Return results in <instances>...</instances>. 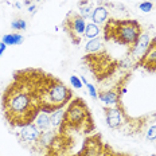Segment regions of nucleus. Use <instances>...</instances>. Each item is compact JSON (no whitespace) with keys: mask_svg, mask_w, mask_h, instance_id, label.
<instances>
[{"mask_svg":"<svg viewBox=\"0 0 156 156\" xmlns=\"http://www.w3.org/2000/svg\"><path fill=\"white\" fill-rule=\"evenodd\" d=\"M47 73L27 67L14 71L12 81L2 93V112L12 128H22L35 121L41 112L39 93Z\"/></svg>","mask_w":156,"mask_h":156,"instance_id":"f257e3e1","label":"nucleus"},{"mask_svg":"<svg viewBox=\"0 0 156 156\" xmlns=\"http://www.w3.org/2000/svg\"><path fill=\"white\" fill-rule=\"evenodd\" d=\"M96 129L93 115L87 104L81 97H73L63 113V121L59 126L61 133H85L89 135Z\"/></svg>","mask_w":156,"mask_h":156,"instance_id":"f03ea898","label":"nucleus"},{"mask_svg":"<svg viewBox=\"0 0 156 156\" xmlns=\"http://www.w3.org/2000/svg\"><path fill=\"white\" fill-rule=\"evenodd\" d=\"M71 98H73V90L69 89L62 80L47 73V77L39 93V104L42 112L50 115L55 110L66 108Z\"/></svg>","mask_w":156,"mask_h":156,"instance_id":"7ed1b4c3","label":"nucleus"},{"mask_svg":"<svg viewBox=\"0 0 156 156\" xmlns=\"http://www.w3.org/2000/svg\"><path fill=\"white\" fill-rule=\"evenodd\" d=\"M104 41L115 42L117 44L132 47L143 34V27L135 19L109 18L104 24Z\"/></svg>","mask_w":156,"mask_h":156,"instance_id":"20e7f679","label":"nucleus"},{"mask_svg":"<svg viewBox=\"0 0 156 156\" xmlns=\"http://www.w3.org/2000/svg\"><path fill=\"white\" fill-rule=\"evenodd\" d=\"M82 62L87 66L97 82H104L106 78H110L119 69V61L105 51L86 54L82 58Z\"/></svg>","mask_w":156,"mask_h":156,"instance_id":"39448f33","label":"nucleus"},{"mask_svg":"<svg viewBox=\"0 0 156 156\" xmlns=\"http://www.w3.org/2000/svg\"><path fill=\"white\" fill-rule=\"evenodd\" d=\"M85 27H86V22L78 12L70 11L69 14L65 16L63 22H62V28L65 31V34L69 37L71 41V43L78 46L81 43L85 34Z\"/></svg>","mask_w":156,"mask_h":156,"instance_id":"423d86ee","label":"nucleus"},{"mask_svg":"<svg viewBox=\"0 0 156 156\" xmlns=\"http://www.w3.org/2000/svg\"><path fill=\"white\" fill-rule=\"evenodd\" d=\"M42 131H39V128L34 122L28 125H24L20 128V131L18 132V139L19 143L22 145H24L27 149H30L32 152H38V144L39 139H41Z\"/></svg>","mask_w":156,"mask_h":156,"instance_id":"0eeeda50","label":"nucleus"},{"mask_svg":"<svg viewBox=\"0 0 156 156\" xmlns=\"http://www.w3.org/2000/svg\"><path fill=\"white\" fill-rule=\"evenodd\" d=\"M126 82L120 81L119 83L112 87L109 90H100L98 92V98L101 100L104 104H106L108 106H122L121 104V97L126 93Z\"/></svg>","mask_w":156,"mask_h":156,"instance_id":"6e6552de","label":"nucleus"},{"mask_svg":"<svg viewBox=\"0 0 156 156\" xmlns=\"http://www.w3.org/2000/svg\"><path fill=\"white\" fill-rule=\"evenodd\" d=\"M104 147H105V144L102 143L101 135H98V133L89 135L83 140L82 147L76 156H102Z\"/></svg>","mask_w":156,"mask_h":156,"instance_id":"1a4fd4ad","label":"nucleus"},{"mask_svg":"<svg viewBox=\"0 0 156 156\" xmlns=\"http://www.w3.org/2000/svg\"><path fill=\"white\" fill-rule=\"evenodd\" d=\"M151 39L152 38L148 32L143 31V34L139 37L137 41L135 42V44H133L132 47H129L126 57L133 62V66L141 59L143 55L145 54V51L148 50V46H149V43H151Z\"/></svg>","mask_w":156,"mask_h":156,"instance_id":"9d476101","label":"nucleus"},{"mask_svg":"<svg viewBox=\"0 0 156 156\" xmlns=\"http://www.w3.org/2000/svg\"><path fill=\"white\" fill-rule=\"evenodd\" d=\"M135 69L140 67L149 71V73H156V38L151 39V43L148 46V50L143 55V58L135 65Z\"/></svg>","mask_w":156,"mask_h":156,"instance_id":"9b49d317","label":"nucleus"},{"mask_svg":"<svg viewBox=\"0 0 156 156\" xmlns=\"http://www.w3.org/2000/svg\"><path fill=\"white\" fill-rule=\"evenodd\" d=\"M108 19H109V11L104 7V5H97V7H94V11L92 14L93 23H96L97 26L105 24Z\"/></svg>","mask_w":156,"mask_h":156,"instance_id":"f8f14e48","label":"nucleus"},{"mask_svg":"<svg viewBox=\"0 0 156 156\" xmlns=\"http://www.w3.org/2000/svg\"><path fill=\"white\" fill-rule=\"evenodd\" d=\"M34 124L39 128V131L44 132V131H48V129H51V120H50V115L46 112H39V115L37 116V119H35Z\"/></svg>","mask_w":156,"mask_h":156,"instance_id":"ddd939ff","label":"nucleus"},{"mask_svg":"<svg viewBox=\"0 0 156 156\" xmlns=\"http://www.w3.org/2000/svg\"><path fill=\"white\" fill-rule=\"evenodd\" d=\"M78 11L83 19L92 18V14L94 11V4L92 3V0H78Z\"/></svg>","mask_w":156,"mask_h":156,"instance_id":"4468645a","label":"nucleus"},{"mask_svg":"<svg viewBox=\"0 0 156 156\" xmlns=\"http://www.w3.org/2000/svg\"><path fill=\"white\" fill-rule=\"evenodd\" d=\"M86 54H92V53H100V51H105V46H104V39L101 38H96V39H90L85 46Z\"/></svg>","mask_w":156,"mask_h":156,"instance_id":"2eb2a0df","label":"nucleus"},{"mask_svg":"<svg viewBox=\"0 0 156 156\" xmlns=\"http://www.w3.org/2000/svg\"><path fill=\"white\" fill-rule=\"evenodd\" d=\"M154 117V120H149V124H148V121H147V117H144V122L145 124H148V126L145 128V140L147 141H155L156 140V115L155 116H152Z\"/></svg>","mask_w":156,"mask_h":156,"instance_id":"dca6fc26","label":"nucleus"},{"mask_svg":"<svg viewBox=\"0 0 156 156\" xmlns=\"http://www.w3.org/2000/svg\"><path fill=\"white\" fill-rule=\"evenodd\" d=\"M24 42V37L20 35L19 32H14V34H7L3 37V43L7 46H19Z\"/></svg>","mask_w":156,"mask_h":156,"instance_id":"f3484780","label":"nucleus"},{"mask_svg":"<svg viewBox=\"0 0 156 156\" xmlns=\"http://www.w3.org/2000/svg\"><path fill=\"white\" fill-rule=\"evenodd\" d=\"M63 113H65V109H59V110H55V112L50 113L51 126L53 128L59 129V126L62 125V121H63Z\"/></svg>","mask_w":156,"mask_h":156,"instance_id":"a211bd4d","label":"nucleus"},{"mask_svg":"<svg viewBox=\"0 0 156 156\" xmlns=\"http://www.w3.org/2000/svg\"><path fill=\"white\" fill-rule=\"evenodd\" d=\"M83 37L87 38L90 41V39H96L100 37V28L98 26L96 23H86V27H85V34H83Z\"/></svg>","mask_w":156,"mask_h":156,"instance_id":"6ab92c4d","label":"nucleus"},{"mask_svg":"<svg viewBox=\"0 0 156 156\" xmlns=\"http://www.w3.org/2000/svg\"><path fill=\"white\" fill-rule=\"evenodd\" d=\"M11 28L15 31H23L27 28V23H26V20H23V19H15L11 23Z\"/></svg>","mask_w":156,"mask_h":156,"instance_id":"aec40b11","label":"nucleus"},{"mask_svg":"<svg viewBox=\"0 0 156 156\" xmlns=\"http://www.w3.org/2000/svg\"><path fill=\"white\" fill-rule=\"evenodd\" d=\"M119 67H120V69L128 70V69H131V67H133V62H132L131 59H129L128 57H125L124 59L119 61Z\"/></svg>","mask_w":156,"mask_h":156,"instance_id":"412c9836","label":"nucleus"},{"mask_svg":"<svg viewBox=\"0 0 156 156\" xmlns=\"http://www.w3.org/2000/svg\"><path fill=\"white\" fill-rule=\"evenodd\" d=\"M70 83H71V86H73L74 89H81V87L83 86V83H82V81H81V78L77 77V76H71V77H70Z\"/></svg>","mask_w":156,"mask_h":156,"instance_id":"4be33fe9","label":"nucleus"},{"mask_svg":"<svg viewBox=\"0 0 156 156\" xmlns=\"http://www.w3.org/2000/svg\"><path fill=\"white\" fill-rule=\"evenodd\" d=\"M139 8L141 9L143 12H151L152 9H154V4H152L151 2H143V3H140V4H139Z\"/></svg>","mask_w":156,"mask_h":156,"instance_id":"5701e85b","label":"nucleus"},{"mask_svg":"<svg viewBox=\"0 0 156 156\" xmlns=\"http://www.w3.org/2000/svg\"><path fill=\"white\" fill-rule=\"evenodd\" d=\"M86 87H87V90H89V94H90V97H92L93 100H97V98H98V93L96 92V87H94V85H93V83L87 82Z\"/></svg>","mask_w":156,"mask_h":156,"instance_id":"b1692460","label":"nucleus"},{"mask_svg":"<svg viewBox=\"0 0 156 156\" xmlns=\"http://www.w3.org/2000/svg\"><path fill=\"white\" fill-rule=\"evenodd\" d=\"M43 156H76V155H67V154H58V152H51L47 151Z\"/></svg>","mask_w":156,"mask_h":156,"instance_id":"393cba45","label":"nucleus"},{"mask_svg":"<svg viewBox=\"0 0 156 156\" xmlns=\"http://www.w3.org/2000/svg\"><path fill=\"white\" fill-rule=\"evenodd\" d=\"M5 50H7V44L3 43L2 46H0V57H2V55L4 54V51H5Z\"/></svg>","mask_w":156,"mask_h":156,"instance_id":"a878e982","label":"nucleus"},{"mask_svg":"<svg viewBox=\"0 0 156 156\" xmlns=\"http://www.w3.org/2000/svg\"><path fill=\"white\" fill-rule=\"evenodd\" d=\"M28 11H30V12L37 11V7H35V5H30V7H28Z\"/></svg>","mask_w":156,"mask_h":156,"instance_id":"bb28decb","label":"nucleus"},{"mask_svg":"<svg viewBox=\"0 0 156 156\" xmlns=\"http://www.w3.org/2000/svg\"><path fill=\"white\" fill-rule=\"evenodd\" d=\"M80 78H81V81H82V83H83V85H87V80H86L85 77H80Z\"/></svg>","mask_w":156,"mask_h":156,"instance_id":"cd10ccee","label":"nucleus"},{"mask_svg":"<svg viewBox=\"0 0 156 156\" xmlns=\"http://www.w3.org/2000/svg\"><path fill=\"white\" fill-rule=\"evenodd\" d=\"M31 4V0H24V5H30Z\"/></svg>","mask_w":156,"mask_h":156,"instance_id":"c85d7f7f","label":"nucleus"},{"mask_svg":"<svg viewBox=\"0 0 156 156\" xmlns=\"http://www.w3.org/2000/svg\"><path fill=\"white\" fill-rule=\"evenodd\" d=\"M2 44H3V42H2V41H0V46H2Z\"/></svg>","mask_w":156,"mask_h":156,"instance_id":"c756f323","label":"nucleus"},{"mask_svg":"<svg viewBox=\"0 0 156 156\" xmlns=\"http://www.w3.org/2000/svg\"><path fill=\"white\" fill-rule=\"evenodd\" d=\"M35 2H42V0H35Z\"/></svg>","mask_w":156,"mask_h":156,"instance_id":"7c9ffc66","label":"nucleus"},{"mask_svg":"<svg viewBox=\"0 0 156 156\" xmlns=\"http://www.w3.org/2000/svg\"><path fill=\"white\" fill-rule=\"evenodd\" d=\"M151 156H156V155H151Z\"/></svg>","mask_w":156,"mask_h":156,"instance_id":"2f4dec72","label":"nucleus"}]
</instances>
